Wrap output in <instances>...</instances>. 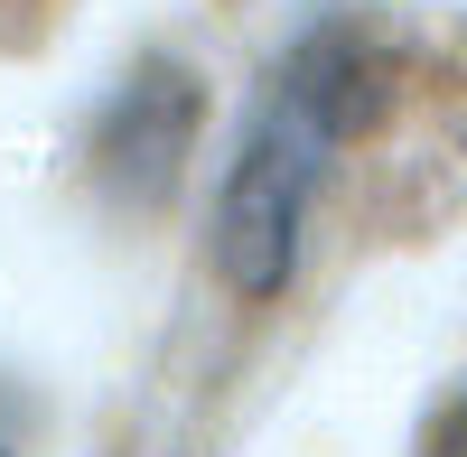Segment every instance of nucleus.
Here are the masks:
<instances>
[{
	"label": "nucleus",
	"mask_w": 467,
	"mask_h": 457,
	"mask_svg": "<svg viewBox=\"0 0 467 457\" xmlns=\"http://www.w3.org/2000/svg\"><path fill=\"white\" fill-rule=\"evenodd\" d=\"M365 75L374 66L356 47V28H308L271 66L253 122L234 140V159H224V187H215V271H224L234 299L290 289L308 206H318L346 131L365 122Z\"/></svg>",
	"instance_id": "1"
}]
</instances>
